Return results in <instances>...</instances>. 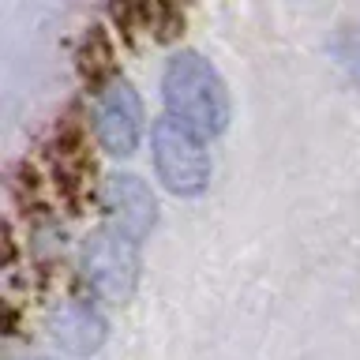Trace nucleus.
Returning <instances> with one entry per match:
<instances>
[{"label":"nucleus","mask_w":360,"mask_h":360,"mask_svg":"<svg viewBox=\"0 0 360 360\" xmlns=\"http://www.w3.org/2000/svg\"><path fill=\"white\" fill-rule=\"evenodd\" d=\"M162 98L165 117L184 124L199 139H214L229 128V90L218 68L195 49H180L169 56L162 72Z\"/></svg>","instance_id":"nucleus-1"},{"label":"nucleus","mask_w":360,"mask_h":360,"mask_svg":"<svg viewBox=\"0 0 360 360\" xmlns=\"http://www.w3.org/2000/svg\"><path fill=\"white\" fill-rule=\"evenodd\" d=\"M38 360H49V356H38Z\"/></svg>","instance_id":"nucleus-7"},{"label":"nucleus","mask_w":360,"mask_h":360,"mask_svg":"<svg viewBox=\"0 0 360 360\" xmlns=\"http://www.w3.org/2000/svg\"><path fill=\"white\" fill-rule=\"evenodd\" d=\"M105 210H109L112 229L128 233L131 240H146L154 229V221H158L154 191L135 173H112L105 180Z\"/></svg>","instance_id":"nucleus-5"},{"label":"nucleus","mask_w":360,"mask_h":360,"mask_svg":"<svg viewBox=\"0 0 360 360\" xmlns=\"http://www.w3.org/2000/svg\"><path fill=\"white\" fill-rule=\"evenodd\" d=\"M49 334H53V342L60 345L64 353L90 356V353L101 349V342H105V319H101V311L94 308V304L68 300V304H60V308L53 311Z\"/></svg>","instance_id":"nucleus-6"},{"label":"nucleus","mask_w":360,"mask_h":360,"mask_svg":"<svg viewBox=\"0 0 360 360\" xmlns=\"http://www.w3.org/2000/svg\"><path fill=\"white\" fill-rule=\"evenodd\" d=\"M94 135L98 146L112 158H131L143 139V101L131 90V83L112 79L98 94L94 105Z\"/></svg>","instance_id":"nucleus-4"},{"label":"nucleus","mask_w":360,"mask_h":360,"mask_svg":"<svg viewBox=\"0 0 360 360\" xmlns=\"http://www.w3.org/2000/svg\"><path fill=\"white\" fill-rule=\"evenodd\" d=\"M150 150H154V169L158 180L180 199H195L210 184V158L202 150V139L188 131L173 117L154 120L150 128Z\"/></svg>","instance_id":"nucleus-2"},{"label":"nucleus","mask_w":360,"mask_h":360,"mask_svg":"<svg viewBox=\"0 0 360 360\" xmlns=\"http://www.w3.org/2000/svg\"><path fill=\"white\" fill-rule=\"evenodd\" d=\"M79 263H83V278L90 281V289L109 304H124L139 285V240H131L112 225L86 236Z\"/></svg>","instance_id":"nucleus-3"}]
</instances>
